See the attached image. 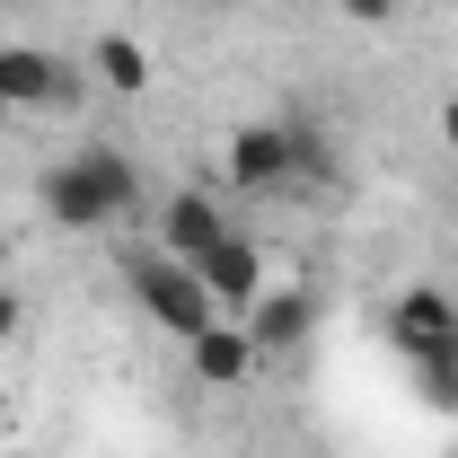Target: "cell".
<instances>
[{"label": "cell", "mask_w": 458, "mask_h": 458, "mask_svg": "<svg viewBox=\"0 0 458 458\" xmlns=\"http://www.w3.org/2000/svg\"><path fill=\"white\" fill-rule=\"evenodd\" d=\"M185 361H194L203 388H238V379H256V335H247V318H212L203 335L185 344Z\"/></svg>", "instance_id": "9c48e42d"}, {"label": "cell", "mask_w": 458, "mask_h": 458, "mask_svg": "<svg viewBox=\"0 0 458 458\" xmlns=\"http://www.w3.org/2000/svg\"><path fill=\"white\" fill-rule=\"evenodd\" d=\"M89 80H98L106 98H141V89H150V54H141L132 36H98V45H89Z\"/></svg>", "instance_id": "30bf717a"}, {"label": "cell", "mask_w": 458, "mask_h": 458, "mask_svg": "<svg viewBox=\"0 0 458 458\" xmlns=\"http://www.w3.org/2000/svg\"><path fill=\"white\" fill-rule=\"evenodd\" d=\"M283 132H291L300 185H335V141H327V123H318V114H283Z\"/></svg>", "instance_id": "8fae6325"}, {"label": "cell", "mask_w": 458, "mask_h": 458, "mask_svg": "<svg viewBox=\"0 0 458 458\" xmlns=\"http://www.w3.org/2000/svg\"><path fill=\"white\" fill-rule=\"evenodd\" d=\"M194 274H203V291H212L221 318H247V309L265 300V256H256V238H238V229H221V238L194 256Z\"/></svg>", "instance_id": "277c9868"}, {"label": "cell", "mask_w": 458, "mask_h": 458, "mask_svg": "<svg viewBox=\"0 0 458 458\" xmlns=\"http://www.w3.org/2000/svg\"><path fill=\"white\" fill-rule=\"evenodd\" d=\"M89 62H62L45 45H0V123L9 114H71L89 98Z\"/></svg>", "instance_id": "3957f363"}, {"label": "cell", "mask_w": 458, "mask_h": 458, "mask_svg": "<svg viewBox=\"0 0 458 458\" xmlns=\"http://www.w3.org/2000/svg\"><path fill=\"white\" fill-rule=\"evenodd\" d=\"M132 300H141V318L159 327V335L194 344L221 309H212V291H203V274L185 265V256H159V247H141L132 256Z\"/></svg>", "instance_id": "7a4b0ae2"}, {"label": "cell", "mask_w": 458, "mask_h": 458, "mask_svg": "<svg viewBox=\"0 0 458 458\" xmlns=\"http://www.w3.org/2000/svg\"><path fill=\"white\" fill-rule=\"evenodd\" d=\"M344 18H352V27H397V9L405 0H335Z\"/></svg>", "instance_id": "4fadbf2b"}, {"label": "cell", "mask_w": 458, "mask_h": 458, "mask_svg": "<svg viewBox=\"0 0 458 458\" xmlns=\"http://www.w3.org/2000/svg\"><path fill=\"white\" fill-rule=\"evenodd\" d=\"M450 458H458V450H450Z\"/></svg>", "instance_id": "2e32d148"}, {"label": "cell", "mask_w": 458, "mask_h": 458, "mask_svg": "<svg viewBox=\"0 0 458 458\" xmlns=\"http://www.w3.org/2000/svg\"><path fill=\"white\" fill-rule=\"evenodd\" d=\"M18 327H27V309H18V291L0 283V344H18Z\"/></svg>", "instance_id": "5bb4252c"}, {"label": "cell", "mask_w": 458, "mask_h": 458, "mask_svg": "<svg viewBox=\"0 0 458 458\" xmlns=\"http://www.w3.org/2000/svg\"><path fill=\"white\" fill-rule=\"evenodd\" d=\"M388 344H397L405 361H423V352L458 344V300L441 283H405L397 300H388Z\"/></svg>", "instance_id": "8992f818"}, {"label": "cell", "mask_w": 458, "mask_h": 458, "mask_svg": "<svg viewBox=\"0 0 458 458\" xmlns=\"http://www.w3.org/2000/svg\"><path fill=\"white\" fill-rule=\"evenodd\" d=\"M441 150H458V89L441 98Z\"/></svg>", "instance_id": "9a60e30c"}, {"label": "cell", "mask_w": 458, "mask_h": 458, "mask_svg": "<svg viewBox=\"0 0 458 458\" xmlns=\"http://www.w3.org/2000/svg\"><path fill=\"white\" fill-rule=\"evenodd\" d=\"M229 185H238V194H283V185H300L283 114H274V123H238V132H229Z\"/></svg>", "instance_id": "52a82bcc"}, {"label": "cell", "mask_w": 458, "mask_h": 458, "mask_svg": "<svg viewBox=\"0 0 458 458\" xmlns=\"http://www.w3.org/2000/svg\"><path fill=\"white\" fill-rule=\"evenodd\" d=\"M247 335H256V361H300L309 335H318V291L309 283H291V291L265 283V300L247 309Z\"/></svg>", "instance_id": "5b68a950"}, {"label": "cell", "mask_w": 458, "mask_h": 458, "mask_svg": "<svg viewBox=\"0 0 458 458\" xmlns=\"http://www.w3.org/2000/svg\"><path fill=\"white\" fill-rule=\"evenodd\" d=\"M229 229V212H221V194H203V185H176L168 203H159V256H203L212 238Z\"/></svg>", "instance_id": "ba28073f"}, {"label": "cell", "mask_w": 458, "mask_h": 458, "mask_svg": "<svg viewBox=\"0 0 458 458\" xmlns=\"http://www.w3.org/2000/svg\"><path fill=\"white\" fill-rule=\"evenodd\" d=\"M414 397L432 405V414H458V344H441V352L414 361Z\"/></svg>", "instance_id": "7c38bea8"}, {"label": "cell", "mask_w": 458, "mask_h": 458, "mask_svg": "<svg viewBox=\"0 0 458 458\" xmlns=\"http://www.w3.org/2000/svg\"><path fill=\"white\" fill-rule=\"evenodd\" d=\"M36 212L54 229H71V238L114 229V221L141 212V168H132L114 141H80L71 159H54V168L36 176Z\"/></svg>", "instance_id": "6da1fadb"}]
</instances>
